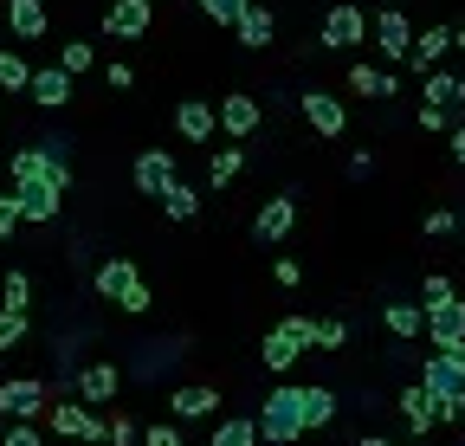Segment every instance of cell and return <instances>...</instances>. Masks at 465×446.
Here are the masks:
<instances>
[{"mask_svg":"<svg viewBox=\"0 0 465 446\" xmlns=\"http://www.w3.org/2000/svg\"><path fill=\"white\" fill-rule=\"evenodd\" d=\"M20 220H58V188L52 182H20Z\"/></svg>","mask_w":465,"mask_h":446,"instance_id":"17","label":"cell"},{"mask_svg":"<svg viewBox=\"0 0 465 446\" xmlns=\"http://www.w3.org/2000/svg\"><path fill=\"white\" fill-rule=\"evenodd\" d=\"M362 39H369L362 7H330L323 14V45H362Z\"/></svg>","mask_w":465,"mask_h":446,"instance_id":"9","label":"cell"},{"mask_svg":"<svg viewBox=\"0 0 465 446\" xmlns=\"http://www.w3.org/2000/svg\"><path fill=\"white\" fill-rule=\"evenodd\" d=\"M220 130H226V136H252V130H259V97H246V91L226 97V104H220Z\"/></svg>","mask_w":465,"mask_h":446,"instance_id":"18","label":"cell"},{"mask_svg":"<svg viewBox=\"0 0 465 446\" xmlns=\"http://www.w3.org/2000/svg\"><path fill=\"white\" fill-rule=\"evenodd\" d=\"M149 14H155V0H110L104 33H110V39H143V33H149Z\"/></svg>","mask_w":465,"mask_h":446,"instance_id":"6","label":"cell"},{"mask_svg":"<svg viewBox=\"0 0 465 446\" xmlns=\"http://www.w3.org/2000/svg\"><path fill=\"white\" fill-rule=\"evenodd\" d=\"M381 317H388L394 337H420V330H427V304H388Z\"/></svg>","mask_w":465,"mask_h":446,"instance_id":"24","label":"cell"},{"mask_svg":"<svg viewBox=\"0 0 465 446\" xmlns=\"http://www.w3.org/2000/svg\"><path fill=\"white\" fill-rule=\"evenodd\" d=\"M452 162L465 169V130H452Z\"/></svg>","mask_w":465,"mask_h":446,"instance_id":"43","label":"cell"},{"mask_svg":"<svg viewBox=\"0 0 465 446\" xmlns=\"http://www.w3.org/2000/svg\"><path fill=\"white\" fill-rule=\"evenodd\" d=\"M52 427L65 433V440H110V421L91 414V401H58L52 408Z\"/></svg>","mask_w":465,"mask_h":446,"instance_id":"5","label":"cell"},{"mask_svg":"<svg viewBox=\"0 0 465 446\" xmlns=\"http://www.w3.org/2000/svg\"><path fill=\"white\" fill-rule=\"evenodd\" d=\"M143 446H182V427H168V421H162V427L143 433Z\"/></svg>","mask_w":465,"mask_h":446,"instance_id":"37","label":"cell"},{"mask_svg":"<svg viewBox=\"0 0 465 446\" xmlns=\"http://www.w3.org/2000/svg\"><path fill=\"white\" fill-rule=\"evenodd\" d=\"M375 45L388 52V59H407V52H414V26H407L401 7H388V14L375 20Z\"/></svg>","mask_w":465,"mask_h":446,"instance_id":"13","label":"cell"},{"mask_svg":"<svg viewBox=\"0 0 465 446\" xmlns=\"http://www.w3.org/2000/svg\"><path fill=\"white\" fill-rule=\"evenodd\" d=\"M420 97H427V104H465V78H452V72H427Z\"/></svg>","mask_w":465,"mask_h":446,"instance_id":"26","label":"cell"},{"mask_svg":"<svg viewBox=\"0 0 465 446\" xmlns=\"http://www.w3.org/2000/svg\"><path fill=\"white\" fill-rule=\"evenodd\" d=\"M304 414H311V427H330L336 421V395L330 388H304Z\"/></svg>","mask_w":465,"mask_h":446,"instance_id":"29","label":"cell"},{"mask_svg":"<svg viewBox=\"0 0 465 446\" xmlns=\"http://www.w3.org/2000/svg\"><path fill=\"white\" fill-rule=\"evenodd\" d=\"M349 91H362V97H394V78L375 72V65H356V72H349Z\"/></svg>","mask_w":465,"mask_h":446,"instance_id":"28","label":"cell"},{"mask_svg":"<svg viewBox=\"0 0 465 446\" xmlns=\"http://www.w3.org/2000/svg\"><path fill=\"white\" fill-rule=\"evenodd\" d=\"M213 124H220V110H213L207 97H188L182 110H174V130H182L188 143H207V136H213Z\"/></svg>","mask_w":465,"mask_h":446,"instance_id":"15","label":"cell"},{"mask_svg":"<svg viewBox=\"0 0 465 446\" xmlns=\"http://www.w3.org/2000/svg\"><path fill=\"white\" fill-rule=\"evenodd\" d=\"M246 7H252V0H201V14H207V20H220V26H232Z\"/></svg>","mask_w":465,"mask_h":446,"instance_id":"33","label":"cell"},{"mask_svg":"<svg viewBox=\"0 0 465 446\" xmlns=\"http://www.w3.org/2000/svg\"><path fill=\"white\" fill-rule=\"evenodd\" d=\"M26 78H33V65L20 52H0V91H26Z\"/></svg>","mask_w":465,"mask_h":446,"instance_id":"31","label":"cell"},{"mask_svg":"<svg viewBox=\"0 0 465 446\" xmlns=\"http://www.w3.org/2000/svg\"><path fill=\"white\" fill-rule=\"evenodd\" d=\"M14 227H20V194H0V246L14 240Z\"/></svg>","mask_w":465,"mask_h":446,"instance_id":"36","label":"cell"},{"mask_svg":"<svg viewBox=\"0 0 465 446\" xmlns=\"http://www.w3.org/2000/svg\"><path fill=\"white\" fill-rule=\"evenodd\" d=\"M58 65H65L72 78H78V72H91V39H72L65 52H58Z\"/></svg>","mask_w":465,"mask_h":446,"instance_id":"34","label":"cell"},{"mask_svg":"<svg viewBox=\"0 0 465 446\" xmlns=\"http://www.w3.org/2000/svg\"><path fill=\"white\" fill-rule=\"evenodd\" d=\"M311 343H317V323H311V317H284L272 337H265V369H291Z\"/></svg>","mask_w":465,"mask_h":446,"instance_id":"4","label":"cell"},{"mask_svg":"<svg viewBox=\"0 0 465 446\" xmlns=\"http://www.w3.org/2000/svg\"><path fill=\"white\" fill-rule=\"evenodd\" d=\"M168 408H174V421H207V414L220 408V395L194 382V388H174V401H168Z\"/></svg>","mask_w":465,"mask_h":446,"instance_id":"20","label":"cell"},{"mask_svg":"<svg viewBox=\"0 0 465 446\" xmlns=\"http://www.w3.org/2000/svg\"><path fill=\"white\" fill-rule=\"evenodd\" d=\"M97 298L124 304V311H149V285L136 278L130 259H104V265H97Z\"/></svg>","mask_w":465,"mask_h":446,"instance_id":"3","label":"cell"},{"mask_svg":"<svg viewBox=\"0 0 465 446\" xmlns=\"http://www.w3.org/2000/svg\"><path fill=\"white\" fill-rule=\"evenodd\" d=\"M356 446H388V440H375V433H369V440H356Z\"/></svg>","mask_w":465,"mask_h":446,"instance_id":"45","label":"cell"},{"mask_svg":"<svg viewBox=\"0 0 465 446\" xmlns=\"http://www.w3.org/2000/svg\"><path fill=\"white\" fill-rule=\"evenodd\" d=\"M39 408H52V401H45V388H39L33 375H20V382H0V414H14V421H33Z\"/></svg>","mask_w":465,"mask_h":446,"instance_id":"7","label":"cell"},{"mask_svg":"<svg viewBox=\"0 0 465 446\" xmlns=\"http://www.w3.org/2000/svg\"><path fill=\"white\" fill-rule=\"evenodd\" d=\"M26 91H33L39 110H58V104H72V72H65V65H39V72L26 78Z\"/></svg>","mask_w":465,"mask_h":446,"instance_id":"8","label":"cell"},{"mask_svg":"<svg viewBox=\"0 0 465 446\" xmlns=\"http://www.w3.org/2000/svg\"><path fill=\"white\" fill-rule=\"evenodd\" d=\"M116 388H124V375H116L110 362H91V369H78V401H91V408H104Z\"/></svg>","mask_w":465,"mask_h":446,"instance_id":"16","label":"cell"},{"mask_svg":"<svg viewBox=\"0 0 465 446\" xmlns=\"http://www.w3.org/2000/svg\"><path fill=\"white\" fill-rule=\"evenodd\" d=\"M213 446H259V421H246V414L240 421H220L213 427Z\"/></svg>","mask_w":465,"mask_h":446,"instance_id":"27","label":"cell"},{"mask_svg":"<svg viewBox=\"0 0 465 446\" xmlns=\"http://www.w3.org/2000/svg\"><path fill=\"white\" fill-rule=\"evenodd\" d=\"M240 162H246V149H220V155L207 162V182H213V188H226L232 175H240Z\"/></svg>","mask_w":465,"mask_h":446,"instance_id":"30","label":"cell"},{"mask_svg":"<svg viewBox=\"0 0 465 446\" xmlns=\"http://www.w3.org/2000/svg\"><path fill=\"white\" fill-rule=\"evenodd\" d=\"M298 104H304V124H311L317 136H342V124H349V117H342V104H336L330 91H304Z\"/></svg>","mask_w":465,"mask_h":446,"instance_id":"10","label":"cell"},{"mask_svg":"<svg viewBox=\"0 0 465 446\" xmlns=\"http://www.w3.org/2000/svg\"><path fill=\"white\" fill-rule=\"evenodd\" d=\"M232 33H240V45H272V33H278V20H272L265 7H246L240 20H232Z\"/></svg>","mask_w":465,"mask_h":446,"instance_id":"23","label":"cell"},{"mask_svg":"<svg viewBox=\"0 0 465 446\" xmlns=\"http://www.w3.org/2000/svg\"><path fill=\"white\" fill-rule=\"evenodd\" d=\"M342 337H349V330H342V323H336V317H323V323H317V343H323V350H336V343H342Z\"/></svg>","mask_w":465,"mask_h":446,"instance_id":"38","label":"cell"},{"mask_svg":"<svg viewBox=\"0 0 465 446\" xmlns=\"http://www.w3.org/2000/svg\"><path fill=\"white\" fill-rule=\"evenodd\" d=\"M420 130H446V104H427L420 110Z\"/></svg>","mask_w":465,"mask_h":446,"instance_id":"41","label":"cell"},{"mask_svg":"<svg viewBox=\"0 0 465 446\" xmlns=\"http://www.w3.org/2000/svg\"><path fill=\"white\" fill-rule=\"evenodd\" d=\"M427 337H433V343H459V337H465V304H459V298L427 304Z\"/></svg>","mask_w":465,"mask_h":446,"instance_id":"14","label":"cell"},{"mask_svg":"<svg viewBox=\"0 0 465 446\" xmlns=\"http://www.w3.org/2000/svg\"><path fill=\"white\" fill-rule=\"evenodd\" d=\"M0 446H39V433H33V427H26V421H20V427H14V433H7V440H0Z\"/></svg>","mask_w":465,"mask_h":446,"instance_id":"42","label":"cell"},{"mask_svg":"<svg viewBox=\"0 0 465 446\" xmlns=\"http://www.w3.org/2000/svg\"><path fill=\"white\" fill-rule=\"evenodd\" d=\"M0 298H7V311H26V304H33V278H26V272H7Z\"/></svg>","mask_w":465,"mask_h":446,"instance_id":"32","label":"cell"},{"mask_svg":"<svg viewBox=\"0 0 465 446\" xmlns=\"http://www.w3.org/2000/svg\"><path fill=\"white\" fill-rule=\"evenodd\" d=\"M7 26L20 39H39L45 33V0H7Z\"/></svg>","mask_w":465,"mask_h":446,"instance_id":"21","label":"cell"},{"mask_svg":"<svg viewBox=\"0 0 465 446\" xmlns=\"http://www.w3.org/2000/svg\"><path fill=\"white\" fill-rule=\"evenodd\" d=\"M168 182H174V155H168V149H143V155H136V188L162 201Z\"/></svg>","mask_w":465,"mask_h":446,"instance_id":"11","label":"cell"},{"mask_svg":"<svg viewBox=\"0 0 465 446\" xmlns=\"http://www.w3.org/2000/svg\"><path fill=\"white\" fill-rule=\"evenodd\" d=\"M452 45H459V52H465V26H452Z\"/></svg>","mask_w":465,"mask_h":446,"instance_id":"44","label":"cell"},{"mask_svg":"<svg viewBox=\"0 0 465 446\" xmlns=\"http://www.w3.org/2000/svg\"><path fill=\"white\" fill-rule=\"evenodd\" d=\"M420 388L433 395V408H440V421H465V369L452 362V356H427L420 362Z\"/></svg>","mask_w":465,"mask_h":446,"instance_id":"2","label":"cell"},{"mask_svg":"<svg viewBox=\"0 0 465 446\" xmlns=\"http://www.w3.org/2000/svg\"><path fill=\"white\" fill-rule=\"evenodd\" d=\"M162 207H168V220H194V213H201V194H194L182 175H174V182H168V194H162Z\"/></svg>","mask_w":465,"mask_h":446,"instance_id":"25","label":"cell"},{"mask_svg":"<svg viewBox=\"0 0 465 446\" xmlns=\"http://www.w3.org/2000/svg\"><path fill=\"white\" fill-rule=\"evenodd\" d=\"M298 433H311V414H304V388H272V395H265V414H259V440H272V446H291Z\"/></svg>","mask_w":465,"mask_h":446,"instance_id":"1","label":"cell"},{"mask_svg":"<svg viewBox=\"0 0 465 446\" xmlns=\"http://www.w3.org/2000/svg\"><path fill=\"white\" fill-rule=\"evenodd\" d=\"M26 337V311H0V350H14Z\"/></svg>","mask_w":465,"mask_h":446,"instance_id":"35","label":"cell"},{"mask_svg":"<svg viewBox=\"0 0 465 446\" xmlns=\"http://www.w3.org/2000/svg\"><path fill=\"white\" fill-rule=\"evenodd\" d=\"M420 298H427V304H440V298H452V278H427V285H420Z\"/></svg>","mask_w":465,"mask_h":446,"instance_id":"40","label":"cell"},{"mask_svg":"<svg viewBox=\"0 0 465 446\" xmlns=\"http://www.w3.org/2000/svg\"><path fill=\"white\" fill-rule=\"evenodd\" d=\"M291 220H298V194H272V201L259 207V220H252V233H259V240H284Z\"/></svg>","mask_w":465,"mask_h":446,"instance_id":"12","label":"cell"},{"mask_svg":"<svg viewBox=\"0 0 465 446\" xmlns=\"http://www.w3.org/2000/svg\"><path fill=\"white\" fill-rule=\"evenodd\" d=\"M452 52V26H427L420 39H414V52H407V65H420V72H433L440 59Z\"/></svg>","mask_w":465,"mask_h":446,"instance_id":"19","label":"cell"},{"mask_svg":"<svg viewBox=\"0 0 465 446\" xmlns=\"http://www.w3.org/2000/svg\"><path fill=\"white\" fill-rule=\"evenodd\" d=\"M72 446H110V440H72Z\"/></svg>","mask_w":465,"mask_h":446,"instance_id":"46","label":"cell"},{"mask_svg":"<svg viewBox=\"0 0 465 446\" xmlns=\"http://www.w3.org/2000/svg\"><path fill=\"white\" fill-rule=\"evenodd\" d=\"M401 414H407V427H414V433H427V427L440 421V408H433V395H427L420 382H414V388L401 395Z\"/></svg>","mask_w":465,"mask_h":446,"instance_id":"22","label":"cell"},{"mask_svg":"<svg viewBox=\"0 0 465 446\" xmlns=\"http://www.w3.org/2000/svg\"><path fill=\"white\" fill-rule=\"evenodd\" d=\"M452 227H459V220H452V213H446V207H440V213H427V233H433V240H446V233H452Z\"/></svg>","mask_w":465,"mask_h":446,"instance_id":"39","label":"cell"}]
</instances>
